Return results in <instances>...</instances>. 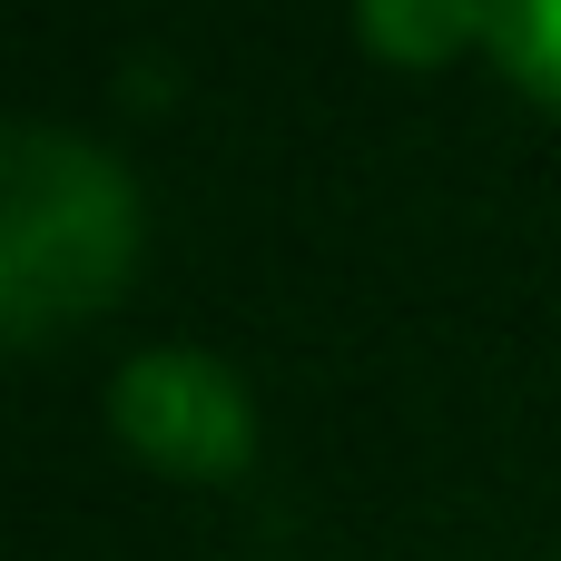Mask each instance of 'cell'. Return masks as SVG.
I'll return each instance as SVG.
<instances>
[{
	"label": "cell",
	"instance_id": "6da1fadb",
	"mask_svg": "<svg viewBox=\"0 0 561 561\" xmlns=\"http://www.w3.org/2000/svg\"><path fill=\"white\" fill-rule=\"evenodd\" d=\"M128 266H138L128 168L59 118H20L0 138V335L30 355L108 316Z\"/></svg>",
	"mask_w": 561,
	"mask_h": 561
},
{
	"label": "cell",
	"instance_id": "277c9868",
	"mask_svg": "<svg viewBox=\"0 0 561 561\" xmlns=\"http://www.w3.org/2000/svg\"><path fill=\"white\" fill-rule=\"evenodd\" d=\"M483 49L503 59V79L533 108L561 118V0H493V39Z\"/></svg>",
	"mask_w": 561,
	"mask_h": 561
},
{
	"label": "cell",
	"instance_id": "3957f363",
	"mask_svg": "<svg viewBox=\"0 0 561 561\" xmlns=\"http://www.w3.org/2000/svg\"><path fill=\"white\" fill-rule=\"evenodd\" d=\"M355 39L385 69H454L473 39H493V0H355Z\"/></svg>",
	"mask_w": 561,
	"mask_h": 561
},
{
	"label": "cell",
	"instance_id": "7a4b0ae2",
	"mask_svg": "<svg viewBox=\"0 0 561 561\" xmlns=\"http://www.w3.org/2000/svg\"><path fill=\"white\" fill-rule=\"evenodd\" d=\"M108 424L168 483H237L256 463L247 375L227 355H207V345H148V355H128L108 375Z\"/></svg>",
	"mask_w": 561,
	"mask_h": 561
}]
</instances>
